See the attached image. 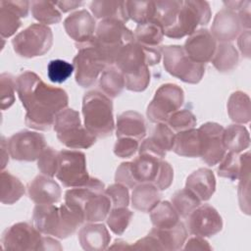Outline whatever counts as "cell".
Wrapping results in <instances>:
<instances>
[{"label": "cell", "mask_w": 251, "mask_h": 251, "mask_svg": "<svg viewBox=\"0 0 251 251\" xmlns=\"http://www.w3.org/2000/svg\"><path fill=\"white\" fill-rule=\"evenodd\" d=\"M238 52L229 42H220L211 60L213 66L220 73H227L234 70L238 65Z\"/></svg>", "instance_id": "34"}, {"label": "cell", "mask_w": 251, "mask_h": 251, "mask_svg": "<svg viewBox=\"0 0 251 251\" xmlns=\"http://www.w3.org/2000/svg\"><path fill=\"white\" fill-rule=\"evenodd\" d=\"M115 180L118 183L126 185L127 188H134L136 186L130 172L129 162H124L118 167L115 174Z\"/></svg>", "instance_id": "54"}, {"label": "cell", "mask_w": 251, "mask_h": 251, "mask_svg": "<svg viewBox=\"0 0 251 251\" xmlns=\"http://www.w3.org/2000/svg\"><path fill=\"white\" fill-rule=\"evenodd\" d=\"M128 19L137 25L151 21L154 17V1H126Z\"/></svg>", "instance_id": "42"}, {"label": "cell", "mask_w": 251, "mask_h": 251, "mask_svg": "<svg viewBox=\"0 0 251 251\" xmlns=\"http://www.w3.org/2000/svg\"><path fill=\"white\" fill-rule=\"evenodd\" d=\"M161 200L160 190L152 183H140L131 192V206L133 209L149 213Z\"/></svg>", "instance_id": "29"}, {"label": "cell", "mask_w": 251, "mask_h": 251, "mask_svg": "<svg viewBox=\"0 0 251 251\" xmlns=\"http://www.w3.org/2000/svg\"><path fill=\"white\" fill-rule=\"evenodd\" d=\"M175 136H176V133L166 123H159L156 125L152 132V135L149 137L162 150H164L165 152H168L173 150L174 143H175Z\"/></svg>", "instance_id": "47"}, {"label": "cell", "mask_w": 251, "mask_h": 251, "mask_svg": "<svg viewBox=\"0 0 251 251\" xmlns=\"http://www.w3.org/2000/svg\"><path fill=\"white\" fill-rule=\"evenodd\" d=\"M220 162L221 163L218 167L219 176L228 178L232 181L238 179L241 170L240 155L228 151L225 154L224 158Z\"/></svg>", "instance_id": "44"}, {"label": "cell", "mask_w": 251, "mask_h": 251, "mask_svg": "<svg viewBox=\"0 0 251 251\" xmlns=\"http://www.w3.org/2000/svg\"><path fill=\"white\" fill-rule=\"evenodd\" d=\"M217 45V40L209 29L199 28L187 37L183 49L193 61L206 64L212 60Z\"/></svg>", "instance_id": "17"}, {"label": "cell", "mask_w": 251, "mask_h": 251, "mask_svg": "<svg viewBox=\"0 0 251 251\" xmlns=\"http://www.w3.org/2000/svg\"><path fill=\"white\" fill-rule=\"evenodd\" d=\"M133 32L118 20H102L96 26L94 45L103 55L108 66L114 65L119 51L134 41Z\"/></svg>", "instance_id": "3"}, {"label": "cell", "mask_w": 251, "mask_h": 251, "mask_svg": "<svg viewBox=\"0 0 251 251\" xmlns=\"http://www.w3.org/2000/svg\"><path fill=\"white\" fill-rule=\"evenodd\" d=\"M161 56V47H148L134 40L119 51L114 65L124 76H128L158 64Z\"/></svg>", "instance_id": "7"}, {"label": "cell", "mask_w": 251, "mask_h": 251, "mask_svg": "<svg viewBox=\"0 0 251 251\" xmlns=\"http://www.w3.org/2000/svg\"><path fill=\"white\" fill-rule=\"evenodd\" d=\"M242 30L237 12L227 8L220 10L213 21L211 33L217 41L229 42L234 40Z\"/></svg>", "instance_id": "19"}, {"label": "cell", "mask_w": 251, "mask_h": 251, "mask_svg": "<svg viewBox=\"0 0 251 251\" xmlns=\"http://www.w3.org/2000/svg\"><path fill=\"white\" fill-rule=\"evenodd\" d=\"M7 146L12 159L32 162L39 158L47 144L43 134L24 129L14 133L8 139Z\"/></svg>", "instance_id": "13"}, {"label": "cell", "mask_w": 251, "mask_h": 251, "mask_svg": "<svg viewBox=\"0 0 251 251\" xmlns=\"http://www.w3.org/2000/svg\"><path fill=\"white\" fill-rule=\"evenodd\" d=\"M150 220L154 227L169 228L179 222V215L169 201H162L150 212Z\"/></svg>", "instance_id": "39"}, {"label": "cell", "mask_w": 251, "mask_h": 251, "mask_svg": "<svg viewBox=\"0 0 251 251\" xmlns=\"http://www.w3.org/2000/svg\"><path fill=\"white\" fill-rule=\"evenodd\" d=\"M110 248L130 249V245H129L127 242H126V241H124V240H122V239H118V240H116V241L114 242V244H113L112 246H110Z\"/></svg>", "instance_id": "62"}, {"label": "cell", "mask_w": 251, "mask_h": 251, "mask_svg": "<svg viewBox=\"0 0 251 251\" xmlns=\"http://www.w3.org/2000/svg\"><path fill=\"white\" fill-rule=\"evenodd\" d=\"M105 194L109 197L112 208L127 207L129 204L128 188L122 183H113L104 190Z\"/></svg>", "instance_id": "50"}, {"label": "cell", "mask_w": 251, "mask_h": 251, "mask_svg": "<svg viewBox=\"0 0 251 251\" xmlns=\"http://www.w3.org/2000/svg\"><path fill=\"white\" fill-rule=\"evenodd\" d=\"M185 188L193 192L200 201L209 200L216 190V178L213 172L207 168L194 171L187 176Z\"/></svg>", "instance_id": "24"}, {"label": "cell", "mask_w": 251, "mask_h": 251, "mask_svg": "<svg viewBox=\"0 0 251 251\" xmlns=\"http://www.w3.org/2000/svg\"><path fill=\"white\" fill-rule=\"evenodd\" d=\"M16 91L25 109V125L36 130H49L56 116L69 103L64 89L45 83L31 71H25L16 78Z\"/></svg>", "instance_id": "1"}, {"label": "cell", "mask_w": 251, "mask_h": 251, "mask_svg": "<svg viewBox=\"0 0 251 251\" xmlns=\"http://www.w3.org/2000/svg\"><path fill=\"white\" fill-rule=\"evenodd\" d=\"M16 79L8 73L0 75V107L1 110L10 108L15 102Z\"/></svg>", "instance_id": "49"}, {"label": "cell", "mask_w": 251, "mask_h": 251, "mask_svg": "<svg viewBox=\"0 0 251 251\" xmlns=\"http://www.w3.org/2000/svg\"><path fill=\"white\" fill-rule=\"evenodd\" d=\"M133 213L127 207L112 208L106 221L110 229L117 235H121L127 228Z\"/></svg>", "instance_id": "43"}, {"label": "cell", "mask_w": 251, "mask_h": 251, "mask_svg": "<svg viewBox=\"0 0 251 251\" xmlns=\"http://www.w3.org/2000/svg\"><path fill=\"white\" fill-rule=\"evenodd\" d=\"M32 17L42 25L58 24L62 20L61 12L51 1H31Z\"/></svg>", "instance_id": "40"}, {"label": "cell", "mask_w": 251, "mask_h": 251, "mask_svg": "<svg viewBox=\"0 0 251 251\" xmlns=\"http://www.w3.org/2000/svg\"><path fill=\"white\" fill-rule=\"evenodd\" d=\"M130 249L135 250H163L160 242L155 236L149 234L138 239L134 244L130 245Z\"/></svg>", "instance_id": "56"}, {"label": "cell", "mask_w": 251, "mask_h": 251, "mask_svg": "<svg viewBox=\"0 0 251 251\" xmlns=\"http://www.w3.org/2000/svg\"><path fill=\"white\" fill-rule=\"evenodd\" d=\"M54 4L63 12V13H67L70 12L77 7H79L82 2L81 1H71V0H67V1H57L54 2Z\"/></svg>", "instance_id": "60"}, {"label": "cell", "mask_w": 251, "mask_h": 251, "mask_svg": "<svg viewBox=\"0 0 251 251\" xmlns=\"http://www.w3.org/2000/svg\"><path fill=\"white\" fill-rule=\"evenodd\" d=\"M126 87L123 73L115 66H107L99 77V88L110 99L118 97Z\"/></svg>", "instance_id": "31"}, {"label": "cell", "mask_w": 251, "mask_h": 251, "mask_svg": "<svg viewBox=\"0 0 251 251\" xmlns=\"http://www.w3.org/2000/svg\"><path fill=\"white\" fill-rule=\"evenodd\" d=\"M138 151L139 155H150L159 159H164L167 154V152H165L159 146H157V144L154 143L150 137L142 141V143L139 145Z\"/></svg>", "instance_id": "55"}, {"label": "cell", "mask_w": 251, "mask_h": 251, "mask_svg": "<svg viewBox=\"0 0 251 251\" xmlns=\"http://www.w3.org/2000/svg\"><path fill=\"white\" fill-rule=\"evenodd\" d=\"M185 250H212L209 242L201 236H193L187 240L185 246L183 247Z\"/></svg>", "instance_id": "57"}, {"label": "cell", "mask_w": 251, "mask_h": 251, "mask_svg": "<svg viewBox=\"0 0 251 251\" xmlns=\"http://www.w3.org/2000/svg\"><path fill=\"white\" fill-rule=\"evenodd\" d=\"M60 220V208L54 204H36L33 209V226L45 235L58 236Z\"/></svg>", "instance_id": "21"}, {"label": "cell", "mask_w": 251, "mask_h": 251, "mask_svg": "<svg viewBox=\"0 0 251 251\" xmlns=\"http://www.w3.org/2000/svg\"><path fill=\"white\" fill-rule=\"evenodd\" d=\"M212 12L207 1H182L176 24L164 30V35L173 39H179L192 34L198 25H206L211 20Z\"/></svg>", "instance_id": "6"}, {"label": "cell", "mask_w": 251, "mask_h": 251, "mask_svg": "<svg viewBox=\"0 0 251 251\" xmlns=\"http://www.w3.org/2000/svg\"><path fill=\"white\" fill-rule=\"evenodd\" d=\"M200 137V157L208 166H215L224 158V126L215 122H207L198 128Z\"/></svg>", "instance_id": "14"}, {"label": "cell", "mask_w": 251, "mask_h": 251, "mask_svg": "<svg viewBox=\"0 0 251 251\" xmlns=\"http://www.w3.org/2000/svg\"><path fill=\"white\" fill-rule=\"evenodd\" d=\"M27 194L36 204H54L60 201L62 190L51 176L38 175L28 183Z\"/></svg>", "instance_id": "20"}, {"label": "cell", "mask_w": 251, "mask_h": 251, "mask_svg": "<svg viewBox=\"0 0 251 251\" xmlns=\"http://www.w3.org/2000/svg\"><path fill=\"white\" fill-rule=\"evenodd\" d=\"M174 179V169L171 164L164 159L161 161L160 170L155 182L153 183L159 190H166L169 188Z\"/></svg>", "instance_id": "53"}, {"label": "cell", "mask_w": 251, "mask_h": 251, "mask_svg": "<svg viewBox=\"0 0 251 251\" xmlns=\"http://www.w3.org/2000/svg\"><path fill=\"white\" fill-rule=\"evenodd\" d=\"M184 102L183 89L175 83L162 84L147 106L146 115L150 122L167 123L169 117L179 110Z\"/></svg>", "instance_id": "10"}, {"label": "cell", "mask_w": 251, "mask_h": 251, "mask_svg": "<svg viewBox=\"0 0 251 251\" xmlns=\"http://www.w3.org/2000/svg\"><path fill=\"white\" fill-rule=\"evenodd\" d=\"M96 26L95 19L84 9L72 13L64 21V28L67 34L75 41V44L91 41L94 37Z\"/></svg>", "instance_id": "18"}, {"label": "cell", "mask_w": 251, "mask_h": 251, "mask_svg": "<svg viewBox=\"0 0 251 251\" xmlns=\"http://www.w3.org/2000/svg\"><path fill=\"white\" fill-rule=\"evenodd\" d=\"M94 18L99 20H118L125 24L129 20L126 12V1L95 0L89 5Z\"/></svg>", "instance_id": "28"}, {"label": "cell", "mask_w": 251, "mask_h": 251, "mask_svg": "<svg viewBox=\"0 0 251 251\" xmlns=\"http://www.w3.org/2000/svg\"><path fill=\"white\" fill-rule=\"evenodd\" d=\"M250 29L241 32L237 39V44L240 52L246 58H250Z\"/></svg>", "instance_id": "59"}, {"label": "cell", "mask_w": 251, "mask_h": 251, "mask_svg": "<svg viewBox=\"0 0 251 251\" xmlns=\"http://www.w3.org/2000/svg\"><path fill=\"white\" fill-rule=\"evenodd\" d=\"M227 114L235 124H247L251 119L250 97L243 91H235L230 94L227 104Z\"/></svg>", "instance_id": "32"}, {"label": "cell", "mask_w": 251, "mask_h": 251, "mask_svg": "<svg viewBox=\"0 0 251 251\" xmlns=\"http://www.w3.org/2000/svg\"><path fill=\"white\" fill-rule=\"evenodd\" d=\"M171 201L174 208L181 218H187L191 212L201 204L199 198L187 188L176 191L173 194Z\"/></svg>", "instance_id": "41"}, {"label": "cell", "mask_w": 251, "mask_h": 251, "mask_svg": "<svg viewBox=\"0 0 251 251\" xmlns=\"http://www.w3.org/2000/svg\"><path fill=\"white\" fill-rule=\"evenodd\" d=\"M223 140L226 150L238 154L250 145L249 131L240 124H232L224 129Z\"/></svg>", "instance_id": "33"}, {"label": "cell", "mask_w": 251, "mask_h": 251, "mask_svg": "<svg viewBox=\"0 0 251 251\" xmlns=\"http://www.w3.org/2000/svg\"><path fill=\"white\" fill-rule=\"evenodd\" d=\"M133 34L135 41L138 43L148 47H159L163 41L164 29L155 21L151 20L137 25Z\"/></svg>", "instance_id": "38"}, {"label": "cell", "mask_w": 251, "mask_h": 251, "mask_svg": "<svg viewBox=\"0 0 251 251\" xmlns=\"http://www.w3.org/2000/svg\"><path fill=\"white\" fill-rule=\"evenodd\" d=\"M147 133L146 123L141 114L135 111H126L120 114L116 123V135L120 137H131L142 140Z\"/></svg>", "instance_id": "23"}, {"label": "cell", "mask_w": 251, "mask_h": 251, "mask_svg": "<svg viewBox=\"0 0 251 251\" xmlns=\"http://www.w3.org/2000/svg\"><path fill=\"white\" fill-rule=\"evenodd\" d=\"M126 82V88L130 91L134 92H141L144 91L150 82V71L149 68L145 69L144 71L128 76H124Z\"/></svg>", "instance_id": "52"}, {"label": "cell", "mask_w": 251, "mask_h": 251, "mask_svg": "<svg viewBox=\"0 0 251 251\" xmlns=\"http://www.w3.org/2000/svg\"><path fill=\"white\" fill-rule=\"evenodd\" d=\"M162 160L150 155H139L130 161V172L135 184H153L157 178Z\"/></svg>", "instance_id": "25"}, {"label": "cell", "mask_w": 251, "mask_h": 251, "mask_svg": "<svg viewBox=\"0 0 251 251\" xmlns=\"http://www.w3.org/2000/svg\"><path fill=\"white\" fill-rule=\"evenodd\" d=\"M53 126L59 141L70 149H88L96 142V137L81 125L79 113L72 108L61 111Z\"/></svg>", "instance_id": "4"}, {"label": "cell", "mask_w": 251, "mask_h": 251, "mask_svg": "<svg viewBox=\"0 0 251 251\" xmlns=\"http://www.w3.org/2000/svg\"><path fill=\"white\" fill-rule=\"evenodd\" d=\"M138 149V140L131 137H120L114 145V154L119 158H130Z\"/></svg>", "instance_id": "51"}, {"label": "cell", "mask_w": 251, "mask_h": 251, "mask_svg": "<svg viewBox=\"0 0 251 251\" xmlns=\"http://www.w3.org/2000/svg\"><path fill=\"white\" fill-rule=\"evenodd\" d=\"M1 149H2V153H1V157H2V170L5 168L6 166V163L9 161V157L5 155V151L8 149V146H7V142L5 141V137L2 136L1 137Z\"/></svg>", "instance_id": "61"}, {"label": "cell", "mask_w": 251, "mask_h": 251, "mask_svg": "<svg viewBox=\"0 0 251 251\" xmlns=\"http://www.w3.org/2000/svg\"><path fill=\"white\" fill-rule=\"evenodd\" d=\"M59 166V151L52 147H46L37 159V168L42 175L53 177L56 176Z\"/></svg>", "instance_id": "48"}, {"label": "cell", "mask_w": 251, "mask_h": 251, "mask_svg": "<svg viewBox=\"0 0 251 251\" xmlns=\"http://www.w3.org/2000/svg\"><path fill=\"white\" fill-rule=\"evenodd\" d=\"M74 71L75 68L73 64L61 59L52 60L47 66L48 78L54 83H62L66 81L72 75Z\"/></svg>", "instance_id": "46"}, {"label": "cell", "mask_w": 251, "mask_h": 251, "mask_svg": "<svg viewBox=\"0 0 251 251\" xmlns=\"http://www.w3.org/2000/svg\"><path fill=\"white\" fill-rule=\"evenodd\" d=\"M149 234H152L160 242L163 250L176 251L183 247L187 238V229L182 222H178L175 226L169 228L153 227Z\"/></svg>", "instance_id": "26"}, {"label": "cell", "mask_w": 251, "mask_h": 251, "mask_svg": "<svg viewBox=\"0 0 251 251\" xmlns=\"http://www.w3.org/2000/svg\"><path fill=\"white\" fill-rule=\"evenodd\" d=\"M2 246L5 250H44V236L28 223H16L3 232Z\"/></svg>", "instance_id": "12"}, {"label": "cell", "mask_w": 251, "mask_h": 251, "mask_svg": "<svg viewBox=\"0 0 251 251\" xmlns=\"http://www.w3.org/2000/svg\"><path fill=\"white\" fill-rule=\"evenodd\" d=\"M57 178L65 187H79L90 179L85 155L81 151L63 149L59 151Z\"/></svg>", "instance_id": "11"}, {"label": "cell", "mask_w": 251, "mask_h": 251, "mask_svg": "<svg viewBox=\"0 0 251 251\" xmlns=\"http://www.w3.org/2000/svg\"><path fill=\"white\" fill-rule=\"evenodd\" d=\"M78 241L86 251H100L108 248L111 235L103 224L88 223L78 230Z\"/></svg>", "instance_id": "22"}, {"label": "cell", "mask_w": 251, "mask_h": 251, "mask_svg": "<svg viewBox=\"0 0 251 251\" xmlns=\"http://www.w3.org/2000/svg\"><path fill=\"white\" fill-rule=\"evenodd\" d=\"M241 170L238 183V202L240 209L246 215L250 214V152L240 155Z\"/></svg>", "instance_id": "37"}, {"label": "cell", "mask_w": 251, "mask_h": 251, "mask_svg": "<svg viewBox=\"0 0 251 251\" xmlns=\"http://www.w3.org/2000/svg\"><path fill=\"white\" fill-rule=\"evenodd\" d=\"M163 65L168 74L183 82L198 83L205 74V64L193 61L180 45L161 46Z\"/></svg>", "instance_id": "5"}, {"label": "cell", "mask_w": 251, "mask_h": 251, "mask_svg": "<svg viewBox=\"0 0 251 251\" xmlns=\"http://www.w3.org/2000/svg\"><path fill=\"white\" fill-rule=\"evenodd\" d=\"M187 227L191 234L211 237L223 228V219L219 212L209 204L199 205L187 217Z\"/></svg>", "instance_id": "15"}, {"label": "cell", "mask_w": 251, "mask_h": 251, "mask_svg": "<svg viewBox=\"0 0 251 251\" xmlns=\"http://www.w3.org/2000/svg\"><path fill=\"white\" fill-rule=\"evenodd\" d=\"M181 5L182 1L179 0L156 1L154 17L152 20L160 25L165 30L176 24Z\"/></svg>", "instance_id": "36"}, {"label": "cell", "mask_w": 251, "mask_h": 251, "mask_svg": "<svg viewBox=\"0 0 251 251\" xmlns=\"http://www.w3.org/2000/svg\"><path fill=\"white\" fill-rule=\"evenodd\" d=\"M0 200L5 205L16 203L25 192L22 181L9 172L4 171L0 174Z\"/></svg>", "instance_id": "35"}, {"label": "cell", "mask_w": 251, "mask_h": 251, "mask_svg": "<svg viewBox=\"0 0 251 251\" xmlns=\"http://www.w3.org/2000/svg\"><path fill=\"white\" fill-rule=\"evenodd\" d=\"M173 151L181 157H200V137L198 129L191 128L179 131L175 136Z\"/></svg>", "instance_id": "30"}, {"label": "cell", "mask_w": 251, "mask_h": 251, "mask_svg": "<svg viewBox=\"0 0 251 251\" xmlns=\"http://www.w3.org/2000/svg\"><path fill=\"white\" fill-rule=\"evenodd\" d=\"M250 1H244L240 9L237 11V15L242 25V28L249 29L251 26V17H250Z\"/></svg>", "instance_id": "58"}, {"label": "cell", "mask_w": 251, "mask_h": 251, "mask_svg": "<svg viewBox=\"0 0 251 251\" xmlns=\"http://www.w3.org/2000/svg\"><path fill=\"white\" fill-rule=\"evenodd\" d=\"M82 115L84 126L96 138L111 136L115 129L113 102L104 93L91 90L82 98Z\"/></svg>", "instance_id": "2"}, {"label": "cell", "mask_w": 251, "mask_h": 251, "mask_svg": "<svg viewBox=\"0 0 251 251\" xmlns=\"http://www.w3.org/2000/svg\"><path fill=\"white\" fill-rule=\"evenodd\" d=\"M111 209V201L104 191H92L82 206L84 221L101 222L107 218Z\"/></svg>", "instance_id": "27"}, {"label": "cell", "mask_w": 251, "mask_h": 251, "mask_svg": "<svg viewBox=\"0 0 251 251\" xmlns=\"http://www.w3.org/2000/svg\"><path fill=\"white\" fill-rule=\"evenodd\" d=\"M52 44V30L42 24H31L12 39L14 51L24 58L42 56L51 49Z\"/></svg>", "instance_id": "9"}, {"label": "cell", "mask_w": 251, "mask_h": 251, "mask_svg": "<svg viewBox=\"0 0 251 251\" xmlns=\"http://www.w3.org/2000/svg\"><path fill=\"white\" fill-rule=\"evenodd\" d=\"M197 120L195 115L188 109H181L177 110L175 113H173L168 121L167 125L176 132L184 131L187 129L194 128L196 126Z\"/></svg>", "instance_id": "45"}, {"label": "cell", "mask_w": 251, "mask_h": 251, "mask_svg": "<svg viewBox=\"0 0 251 251\" xmlns=\"http://www.w3.org/2000/svg\"><path fill=\"white\" fill-rule=\"evenodd\" d=\"M75 47L77 53L73 60L75 71V81L81 87H90L96 82L99 75L108 66L107 62L94 45L93 39L86 43L75 44Z\"/></svg>", "instance_id": "8"}, {"label": "cell", "mask_w": 251, "mask_h": 251, "mask_svg": "<svg viewBox=\"0 0 251 251\" xmlns=\"http://www.w3.org/2000/svg\"><path fill=\"white\" fill-rule=\"evenodd\" d=\"M30 2L9 0L0 1V34L1 38H8L16 33L22 25V18L28 15Z\"/></svg>", "instance_id": "16"}]
</instances>
